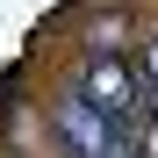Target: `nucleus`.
Segmentation results:
<instances>
[{
	"label": "nucleus",
	"instance_id": "1",
	"mask_svg": "<svg viewBox=\"0 0 158 158\" xmlns=\"http://www.w3.org/2000/svg\"><path fill=\"white\" fill-rule=\"evenodd\" d=\"M50 129L72 144V158H129V137H122V122H108L94 108L86 94H65L58 108H50Z\"/></svg>",
	"mask_w": 158,
	"mask_h": 158
},
{
	"label": "nucleus",
	"instance_id": "2",
	"mask_svg": "<svg viewBox=\"0 0 158 158\" xmlns=\"http://www.w3.org/2000/svg\"><path fill=\"white\" fill-rule=\"evenodd\" d=\"M79 94H86L108 122H137V108H144V101H137V79H129L115 58H94V72L79 79Z\"/></svg>",
	"mask_w": 158,
	"mask_h": 158
},
{
	"label": "nucleus",
	"instance_id": "3",
	"mask_svg": "<svg viewBox=\"0 0 158 158\" xmlns=\"http://www.w3.org/2000/svg\"><path fill=\"white\" fill-rule=\"evenodd\" d=\"M144 79H151V108H158V36H151V50H144Z\"/></svg>",
	"mask_w": 158,
	"mask_h": 158
},
{
	"label": "nucleus",
	"instance_id": "4",
	"mask_svg": "<svg viewBox=\"0 0 158 158\" xmlns=\"http://www.w3.org/2000/svg\"><path fill=\"white\" fill-rule=\"evenodd\" d=\"M151 158H158V129H151Z\"/></svg>",
	"mask_w": 158,
	"mask_h": 158
}]
</instances>
